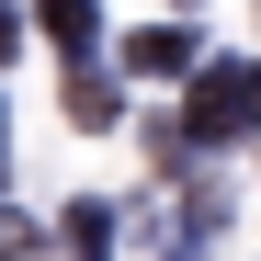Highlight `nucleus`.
Returning <instances> with one entry per match:
<instances>
[]
</instances>
